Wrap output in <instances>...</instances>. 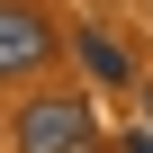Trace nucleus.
I'll return each mask as SVG.
<instances>
[{"instance_id":"obj_5","label":"nucleus","mask_w":153,"mask_h":153,"mask_svg":"<svg viewBox=\"0 0 153 153\" xmlns=\"http://www.w3.org/2000/svg\"><path fill=\"white\" fill-rule=\"evenodd\" d=\"M144 117H153V81H144Z\"/></svg>"},{"instance_id":"obj_3","label":"nucleus","mask_w":153,"mask_h":153,"mask_svg":"<svg viewBox=\"0 0 153 153\" xmlns=\"http://www.w3.org/2000/svg\"><path fill=\"white\" fill-rule=\"evenodd\" d=\"M81 72H90V81H126V54H117V36H99V27H81Z\"/></svg>"},{"instance_id":"obj_1","label":"nucleus","mask_w":153,"mask_h":153,"mask_svg":"<svg viewBox=\"0 0 153 153\" xmlns=\"http://www.w3.org/2000/svg\"><path fill=\"white\" fill-rule=\"evenodd\" d=\"M18 153H99V117L90 99H72V90H45L18 108Z\"/></svg>"},{"instance_id":"obj_2","label":"nucleus","mask_w":153,"mask_h":153,"mask_svg":"<svg viewBox=\"0 0 153 153\" xmlns=\"http://www.w3.org/2000/svg\"><path fill=\"white\" fill-rule=\"evenodd\" d=\"M45 54H54V27L27 9V0H0V81H27Z\"/></svg>"},{"instance_id":"obj_4","label":"nucleus","mask_w":153,"mask_h":153,"mask_svg":"<svg viewBox=\"0 0 153 153\" xmlns=\"http://www.w3.org/2000/svg\"><path fill=\"white\" fill-rule=\"evenodd\" d=\"M126 153H153V126H126Z\"/></svg>"}]
</instances>
